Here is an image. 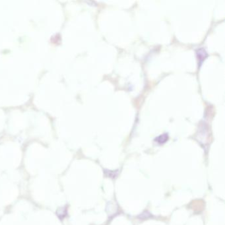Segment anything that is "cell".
I'll return each instance as SVG.
<instances>
[{
	"mask_svg": "<svg viewBox=\"0 0 225 225\" xmlns=\"http://www.w3.org/2000/svg\"><path fill=\"white\" fill-rule=\"evenodd\" d=\"M196 53H197V57H198V59L199 64L201 65L203 61H204L206 58V57L207 56V53L204 48L198 49V50H197Z\"/></svg>",
	"mask_w": 225,
	"mask_h": 225,
	"instance_id": "6da1fadb",
	"label": "cell"
},
{
	"mask_svg": "<svg viewBox=\"0 0 225 225\" xmlns=\"http://www.w3.org/2000/svg\"><path fill=\"white\" fill-rule=\"evenodd\" d=\"M168 139V135L167 133H164L162 134V135L158 136L157 138H155V141L158 144H164V143H166Z\"/></svg>",
	"mask_w": 225,
	"mask_h": 225,
	"instance_id": "7a4b0ae2",
	"label": "cell"
}]
</instances>
